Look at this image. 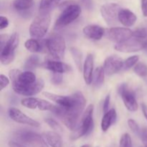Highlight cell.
Instances as JSON below:
<instances>
[{"label": "cell", "instance_id": "obj_25", "mask_svg": "<svg viewBox=\"0 0 147 147\" xmlns=\"http://www.w3.org/2000/svg\"><path fill=\"white\" fill-rule=\"evenodd\" d=\"M24 47L28 51L36 53L41 50V45L37 39H29L24 42Z\"/></svg>", "mask_w": 147, "mask_h": 147}, {"label": "cell", "instance_id": "obj_16", "mask_svg": "<svg viewBox=\"0 0 147 147\" xmlns=\"http://www.w3.org/2000/svg\"><path fill=\"white\" fill-rule=\"evenodd\" d=\"M93 67H94V57L92 54H88L86 56L83 66V78L85 83L87 85H90L93 82Z\"/></svg>", "mask_w": 147, "mask_h": 147}, {"label": "cell", "instance_id": "obj_41", "mask_svg": "<svg viewBox=\"0 0 147 147\" xmlns=\"http://www.w3.org/2000/svg\"><path fill=\"white\" fill-rule=\"evenodd\" d=\"M9 147H30L25 146V145L19 143V142H14V141H10L9 142Z\"/></svg>", "mask_w": 147, "mask_h": 147}, {"label": "cell", "instance_id": "obj_15", "mask_svg": "<svg viewBox=\"0 0 147 147\" xmlns=\"http://www.w3.org/2000/svg\"><path fill=\"white\" fill-rule=\"evenodd\" d=\"M45 68L50 70L53 73H65L70 70V67L63 62L58 60H46L42 64Z\"/></svg>", "mask_w": 147, "mask_h": 147}, {"label": "cell", "instance_id": "obj_20", "mask_svg": "<svg viewBox=\"0 0 147 147\" xmlns=\"http://www.w3.org/2000/svg\"><path fill=\"white\" fill-rule=\"evenodd\" d=\"M42 136L50 147H63V140L58 132L47 131Z\"/></svg>", "mask_w": 147, "mask_h": 147}, {"label": "cell", "instance_id": "obj_40", "mask_svg": "<svg viewBox=\"0 0 147 147\" xmlns=\"http://www.w3.org/2000/svg\"><path fill=\"white\" fill-rule=\"evenodd\" d=\"M142 11L144 17H147V0H142Z\"/></svg>", "mask_w": 147, "mask_h": 147}, {"label": "cell", "instance_id": "obj_11", "mask_svg": "<svg viewBox=\"0 0 147 147\" xmlns=\"http://www.w3.org/2000/svg\"><path fill=\"white\" fill-rule=\"evenodd\" d=\"M114 49L117 51L123 53H131L140 51L144 49V41L132 37L126 41L117 43L114 46Z\"/></svg>", "mask_w": 147, "mask_h": 147}, {"label": "cell", "instance_id": "obj_5", "mask_svg": "<svg viewBox=\"0 0 147 147\" xmlns=\"http://www.w3.org/2000/svg\"><path fill=\"white\" fill-rule=\"evenodd\" d=\"M45 45L53 59L60 60L63 58L66 50V43L61 34H54L50 36L46 40Z\"/></svg>", "mask_w": 147, "mask_h": 147}, {"label": "cell", "instance_id": "obj_10", "mask_svg": "<svg viewBox=\"0 0 147 147\" xmlns=\"http://www.w3.org/2000/svg\"><path fill=\"white\" fill-rule=\"evenodd\" d=\"M119 93L121 96L123 104L127 110L131 112H135L138 110L139 105L136 99V96L133 92L128 88L126 84L120 85L119 88Z\"/></svg>", "mask_w": 147, "mask_h": 147}, {"label": "cell", "instance_id": "obj_8", "mask_svg": "<svg viewBox=\"0 0 147 147\" xmlns=\"http://www.w3.org/2000/svg\"><path fill=\"white\" fill-rule=\"evenodd\" d=\"M121 9V7L115 3H108L100 7V14L108 25L113 27L119 22V13Z\"/></svg>", "mask_w": 147, "mask_h": 147}, {"label": "cell", "instance_id": "obj_33", "mask_svg": "<svg viewBox=\"0 0 147 147\" xmlns=\"http://www.w3.org/2000/svg\"><path fill=\"white\" fill-rule=\"evenodd\" d=\"M133 37L139 40H146L147 39V29L144 27L136 29L134 32H133Z\"/></svg>", "mask_w": 147, "mask_h": 147}, {"label": "cell", "instance_id": "obj_19", "mask_svg": "<svg viewBox=\"0 0 147 147\" xmlns=\"http://www.w3.org/2000/svg\"><path fill=\"white\" fill-rule=\"evenodd\" d=\"M117 119V113L115 109H111L104 113L101 120L100 127L103 132H106L112 125L116 123Z\"/></svg>", "mask_w": 147, "mask_h": 147}, {"label": "cell", "instance_id": "obj_21", "mask_svg": "<svg viewBox=\"0 0 147 147\" xmlns=\"http://www.w3.org/2000/svg\"><path fill=\"white\" fill-rule=\"evenodd\" d=\"M60 0H41L39 4L40 12H50L59 5Z\"/></svg>", "mask_w": 147, "mask_h": 147}, {"label": "cell", "instance_id": "obj_37", "mask_svg": "<svg viewBox=\"0 0 147 147\" xmlns=\"http://www.w3.org/2000/svg\"><path fill=\"white\" fill-rule=\"evenodd\" d=\"M9 25V20L6 17L1 16L0 17V30H2L6 29Z\"/></svg>", "mask_w": 147, "mask_h": 147}, {"label": "cell", "instance_id": "obj_3", "mask_svg": "<svg viewBox=\"0 0 147 147\" xmlns=\"http://www.w3.org/2000/svg\"><path fill=\"white\" fill-rule=\"evenodd\" d=\"M51 23L50 12H40L30 26V34L32 38L41 39L47 32Z\"/></svg>", "mask_w": 147, "mask_h": 147}, {"label": "cell", "instance_id": "obj_35", "mask_svg": "<svg viewBox=\"0 0 147 147\" xmlns=\"http://www.w3.org/2000/svg\"><path fill=\"white\" fill-rule=\"evenodd\" d=\"M9 79L4 75H0V90H2L9 84Z\"/></svg>", "mask_w": 147, "mask_h": 147}, {"label": "cell", "instance_id": "obj_2", "mask_svg": "<svg viewBox=\"0 0 147 147\" xmlns=\"http://www.w3.org/2000/svg\"><path fill=\"white\" fill-rule=\"evenodd\" d=\"M93 110L94 106L93 104H90L86 108L76 127L72 131L70 135L72 140H77L92 131L93 128Z\"/></svg>", "mask_w": 147, "mask_h": 147}, {"label": "cell", "instance_id": "obj_7", "mask_svg": "<svg viewBox=\"0 0 147 147\" xmlns=\"http://www.w3.org/2000/svg\"><path fill=\"white\" fill-rule=\"evenodd\" d=\"M15 137L19 143L29 145L30 147H49L42 136L35 132L22 130L15 133Z\"/></svg>", "mask_w": 147, "mask_h": 147}, {"label": "cell", "instance_id": "obj_27", "mask_svg": "<svg viewBox=\"0 0 147 147\" xmlns=\"http://www.w3.org/2000/svg\"><path fill=\"white\" fill-rule=\"evenodd\" d=\"M70 52L73 55V60H74L75 63H76V66L78 68L79 70H81L82 69V54L79 50L75 47H72L70 49Z\"/></svg>", "mask_w": 147, "mask_h": 147}, {"label": "cell", "instance_id": "obj_32", "mask_svg": "<svg viewBox=\"0 0 147 147\" xmlns=\"http://www.w3.org/2000/svg\"><path fill=\"white\" fill-rule=\"evenodd\" d=\"M128 126L130 128L131 130L134 132L136 135L140 136L141 132H142V129L139 127V124L136 123V121L134 119H129L128 120Z\"/></svg>", "mask_w": 147, "mask_h": 147}, {"label": "cell", "instance_id": "obj_13", "mask_svg": "<svg viewBox=\"0 0 147 147\" xmlns=\"http://www.w3.org/2000/svg\"><path fill=\"white\" fill-rule=\"evenodd\" d=\"M124 61L117 55H111L106 58L103 64V69L106 76H110L119 73L123 68Z\"/></svg>", "mask_w": 147, "mask_h": 147}, {"label": "cell", "instance_id": "obj_31", "mask_svg": "<svg viewBox=\"0 0 147 147\" xmlns=\"http://www.w3.org/2000/svg\"><path fill=\"white\" fill-rule=\"evenodd\" d=\"M45 121L46 122V123H47L49 126L50 128L53 129L54 131L57 132H62L63 131V128L62 126L57 123V121H55L53 119H50V118H47V119H45Z\"/></svg>", "mask_w": 147, "mask_h": 147}, {"label": "cell", "instance_id": "obj_42", "mask_svg": "<svg viewBox=\"0 0 147 147\" xmlns=\"http://www.w3.org/2000/svg\"><path fill=\"white\" fill-rule=\"evenodd\" d=\"M141 106H142V112H143L144 116L145 119H146L147 121V106L145 103H142Z\"/></svg>", "mask_w": 147, "mask_h": 147}, {"label": "cell", "instance_id": "obj_39", "mask_svg": "<svg viewBox=\"0 0 147 147\" xmlns=\"http://www.w3.org/2000/svg\"><path fill=\"white\" fill-rule=\"evenodd\" d=\"M9 38V37L7 34H1L0 35V49L4 47V46L8 41Z\"/></svg>", "mask_w": 147, "mask_h": 147}, {"label": "cell", "instance_id": "obj_44", "mask_svg": "<svg viewBox=\"0 0 147 147\" xmlns=\"http://www.w3.org/2000/svg\"><path fill=\"white\" fill-rule=\"evenodd\" d=\"M81 147H90V146H88V145H83V146H82Z\"/></svg>", "mask_w": 147, "mask_h": 147}, {"label": "cell", "instance_id": "obj_34", "mask_svg": "<svg viewBox=\"0 0 147 147\" xmlns=\"http://www.w3.org/2000/svg\"><path fill=\"white\" fill-rule=\"evenodd\" d=\"M51 82L55 85H60L63 82L62 73H53L51 77Z\"/></svg>", "mask_w": 147, "mask_h": 147}, {"label": "cell", "instance_id": "obj_28", "mask_svg": "<svg viewBox=\"0 0 147 147\" xmlns=\"http://www.w3.org/2000/svg\"><path fill=\"white\" fill-rule=\"evenodd\" d=\"M134 71L139 77L144 78L147 76V65L144 63H138L134 66Z\"/></svg>", "mask_w": 147, "mask_h": 147}, {"label": "cell", "instance_id": "obj_1", "mask_svg": "<svg viewBox=\"0 0 147 147\" xmlns=\"http://www.w3.org/2000/svg\"><path fill=\"white\" fill-rule=\"evenodd\" d=\"M43 95L57 105V110L55 114L65 126L70 130H74L86 106L84 95L80 91L71 96H61L49 92H43Z\"/></svg>", "mask_w": 147, "mask_h": 147}, {"label": "cell", "instance_id": "obj_26", "mask_svg": "<svg viewBox=\"0 0 147 147\" xmlns=\"http://www.w3.org/2000/svg\"><path fill=\"white\" fill-rule=\"evenodd\" d=\"M40 65V58L37 55H33L29 57L24 64V68L27 70H32Z\"/></svg>", "mask_w": 147, "mask_h": 147}, {"label": "cell", "instance_id": "obj_14", "mask_svg": "<svg viewBox=\"0 0 147 147\" xmlns=\"http://www.w3.org/2000/svg\"><path fill=\"white\" fill-rule=\"evenodd\" d=\"M45 83L42 79H38L34 83L24 87L13 88L14 91L17 94L25 96H32L40 93L44 88Z\"/></svg>", "mask_w": 147, "mask_h": 147}, {"label": "cell", "instance_id": "obj_43", "mask_svg": "<svg viewBox=\"0 0 147 147\" xmlns=\"http://www.w3.org/2000/svg\"><path fill=\"white\" fill-rule=\"evenodd\" d=\"M144 50L147 53V39L144 41Z\"/></svg>", "mask_w": 147, "mask_h": 147}, {"label": "cell", "instance_id": "obj_22", "mask_svg": "<svg viewBox=\"0 0 147 147\" xmlns=\"http://www.w3.org/2000/svg\"><path fill=\"white\" fill-rule=\"evenodd\" d=\"M104 69L103 67H98L94 70L93 76V82L94 86L96 88H100L104 83V77H105Z\"/></svg>", "mask_w": 147, "mask_h": 147}, {"label": "cell", "instance_id": "obj_4", "mask_svg": "<svg viewBox=\"0 0 147 147\" xmlns=\"http://www.w3.org/2000/svg\"><path fill=\"white\" fill-rule=\"evenodd\" d=\"M81 14V8L74 1L65 7L55 24V29H60L71 24L77 20Z\"/></svg>", "mask_w": 147, "mask_h": 147}, {"label": "cell", "instance_id": "obj_38", "mask_svg": "<svg viewBox=\"0 0 147 147\" xmlns=\"http://www.w3.org/2000/svg\"><path fill=\"white\" fill-rule=\"evenodd\" d=\"M139 137L142 139V142L144 144L145 147H147V128L142 129V132H141V135Z\"/></svg>", "mask_w": 147, "mask_h": 147}, {"label": "cell", "instance_id": "obj_29", "mask_svg": "<svg viewBox=\"0 0 147 147\" xmlns=\"http://www.w3.org/2000/svg\"><path fill=\"white\" fill-rule=\"evenodd\" d=\"M139 60V55H133L131 57H128L123 63V68L124 70H129L134 66L136 65Z\"/></svg>", "mask_w": 147, "mask_h": 147}, {"label": "cell", "instance_id": "obj_9", "mask_svg": "<svg viewBox=\"0 0 147 147\" xmlns=\"http://www.w3.org/2000/svg\"><path fill=\"white\" fill-rule=\"evenodd\" d=\"M106 36L111 41L123 42L133 37V31L128 27H111L106 32Z\"/></svg>", "mask_w": 147, "mask_h": 147}, {"label": "cell", "instance_id": "obj_36", "mask_svg": "<svg viewBox=\"0 0 147 147\" xmlns=\"http://www.w3.org/2000/svg\"><path fill=\"white\" fill-rule=\"evenodd\" d=\"M110 101H111V96L110 94H108L105 98L104 102L103 105V113H106L109 111V106H110Z\"/></svg>", "mask_w": 147, "mask_h": 147}, {"label": "cell", "instance_id": "obj_6", "mask_svg": "<svg viewBox=\"0 0 147 147\" xmlns=\"http://www.w3.org/2000/svg\"><path fill=\"white\" fill-rule=\"evenodd\" d=\"M20 39L17 32L11 34L4 47L0 49V61L4 65L12 63L15 57V50L18 47Z\"/></svg>", "mask_w": 147, "mask_h": 147}, {"label": "cell", "instance_id": "obj_12", "mask_svg": "<svg viewBox=\"0 0 147 147\" xmlns=\"http://www.w3.org/2000/svg\"><path fill=\"white\" fill-rule=\"evenodd\" d=\"M9 116L11 120L18 123L28 125V126H32V127H39L40 126L38 121L29 117L28 116L24 114L23 112H22L20 109H17V108H10L9 110Z\"/></svg>", "mask_w": 147, "mask_h": 147}, {"label": "cell", "instance_id": "obj_23", "mask_svg": "<svg viewBox=\"0 0 147 147\" xmlns=\"http://www.w3.org/2000/svg\"><path fill=\"white\" fill-rule=\"evenodd\" d=\"M41 103V98L28 97L22 99L21 104L29 109H39Z\"/></svg>", "mask_w": 147, "mask_h": 147}, {"label": "cell", "instance_id": "obj_18", "mask_svg": "<svg viewBox=\"0 0 147 147\" xmlns=\"http://www.w3.org/2000/svg\"><path fill=\"white\" fill-rule=\"evenodd\" d=\"M83 34L89 39L93 40H100L105 33L104 29L96 24H89L83 30Z\"/></svg>", "mask_w": 147, "mask_h": 147}, {"label": "cell", "instance_id": "obj_17", "mask_svg": "<svg viewBox=\"0 0 147 147\" xmlns=\"http://www.w3.org/2000/svg\"><path fill=\"white\" fill-rule=\"evenodd\" d=\"M136 14L129 9H121L119 13V21L125 27H132L136 23Z\"/></svg>", "mask_w": 147, "mask_h": 147}, {"label": "cell", "instance_id": "obj_30", "mask_svg": "<svg viewBox=\"0 0 147 147\" xmlns=\"http://www.w3.org/2000/svg\"><path fill=\"white\" fill-rule=\"evenodd\" d=\"M119 147H132V140L131 136L127 133L123 134L119 142Z\"/></svg>", "mask_w": 147, "mask_h": 147}, {"label": "cell", "instance_id": "obj_24", "mask_svg": "<svg viewBox=\"0 0 147 147\" xmlns=\"http://www.w3.org/2000/svg\"><path fill=\"white\" fill-rule=\"evenodd\" d=\"M33 0H14L13 6L18 11H26L33 6Z\"/></svg>", "mask_w": 147, "mask_h": 147}]
</instances>
